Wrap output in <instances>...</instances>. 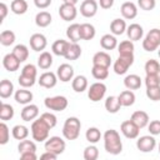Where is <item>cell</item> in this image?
Masks as SVG:
<instances>
[{
  "instance_id": "6da1fadb",
  "label": "cell",
  "mask_w": 160,
  "mask_h": 160,
  "mask_svg": "<svg viewBox=\"0 0 160 160\" xmlns=\"http://www.w3.org/2000/svg\"><path fill=\"white\" fill-rule=\"evenodd\" d=\"M104 148L111 155H118L122 151V142L116 130L109 129L104 132Z\"/></svg>"
},
{
  "instance_id": "7a4b0ae2",
  "label": "cell",
  "mask_w": 160,
  "mask_h": 160,
  "mask_svg": "<svg viewBox=\"0 0 160 160\" xmlns=\"http://www.w3.org/2000/svg\"><path fill=\"white\" fill-rule=\"evenodd\" d=\"M80 129H81V122L78 118L70 116L65 120L64 126H62V135L66 140H76L80 135Z\"/></svg>"
},
{
  "instance_id": "3957f363",
  "label": "cell",
  "mask_w": 160,
  "mask_h": 160,
  "mask_svg": "<svg viewBox=\"0 0 160 160\" xmlns=\"http://www.w3.org/2000/svg\"><path fill=\"white\" fill-rule=\"evenodd\" d=\"M36 75H38V70H36V66L32 65V64H26L22 70H21V74L18 79L19 81V85L21 88H31L34 86V84L36 82Z\"/></svg>"
},
{
  "instance_id": "277c9868",
  "label": "cell",
  "mask_w": 160,
  "mask_h": 160,
  "mask_svg": "<svg viewBox=\"0 0 160 160\" xmlns=\"http://www.w3.org/2000/svg\"><path fill=\"white\" fill-rule=\"evenodd\" d=\"M50 129H51V128H50L41 118H39V119L34 120L32 124H31V128H30V130H31V136H32V139H34L35 141H39V142L45 141V140L49 138V131H50Z\"/></svg>"
},
{
  "instance_id": "5b68a950",
  "label": "cell",
  "mask_w": 160,
  "mask_h": 160,
  "mask_svg": "<svg viewBox=\"0 0 160 160\" xmlns=\"http://www.w3.org/2000/svg\"><path fill=\"white\" fill-rule=\"evenodd\" d=\"M134 64V54H119L114 62V71L118 75H124Z\"/></svg>"
},
{
  "instance_id": "8992f818",
  "label": "cell",
  "mask_w": 160,
  "mask_h": 160,
  "mask_svg": "<svg viewBox=\"0 0 160 160\" xmlns=\"http://www.w3.org/2000/svg\"><path fill=\"white\" fill-rule=\"evenodd\" d=\"M160 46V29H151L145 39L142 40V49L145 51H154V50H158Z\"/></svg>"
},
{
  "instance_id": "52a82bcc",
  "label": "cell",
  "mask_w": 160,
  "mask_h": 160,
  "mask_svg": "<svg viewBox=\"0 0 160 160\" xmlns=\"http://www.w3.org/2000/svg\"><path fill=\"white\" fill-rule=\"evenodd\" d=\"M44 104L46 106V109L52 110V111H64L68 105L69 101L65 96L62 95H58V96H48L44 100Z\"/></svg>"
},
{
  "instance_id": "ba28073f",
  "label": "cell",
  "mask_w": 160,
  "mask_h": 160,
  "mask_svg": "<svg viewBox=\"0 0 160 160\" xmlns=\"http://www.w3.org/2000/svg\"><path fill=\"white\" fill-rule=\"evenodd\" d=\"M44 146H45L46 151H51L56 155H60V154L64 152V150L66 148V144L60 136H50L45 140Z\"/></svg>"
},
{
  "instance_id": "9c48e42d",
  "label": "cell",
  "mask_w": 160,
  "mask_h": 160,
  "mask_svg": "<svg viewBox=\"0 0 160 160\" xmlns=\"http://www.w3.org/2000/svg\"><path fill=\"white\" fill-rule=\"evenodd\" d=\"M106 94V85L104 82H94L92 85H90L89 90H88V98L92 101V102H98L100 101Z\"/></svg>"
},
{
  "instance_id": "30bf717a",
  "label": "cell",
  "mask_w": 160,
  "mask_h": 160,
  "mask_svg": "<svg viewBox=\"0 0 160 160\" xmlns=\"http://www.w3.org/2000/svg\"><path fill=\"white\" fill-rule=\"evenodd\" d=\"M156 146V140L154 135H144L136 140V148L141 152H151Z\"/></svg>"
},
{
  "instance_id": "8fae6325",
  "label": "cell",
  "mask_w": 160,
  "mask_h": 160,
  "mask_svg": "<svg viewBox=\"0 0 160 160\" xmlns=\"http://www.w3.org/2000/svg\"><path fill=\"white\" fill-rule=\"evenodd\" d=\"M120 130L122 132V135L126 138V139H136L139 136V131H140V128L134 124L131 120H126V121H122L121 125H120Z\"/></svg>"
},
{
  "instance_id": "7c38bea8",
  "label": "cell",
  "mask_w": 160,
  "mask_h": 160,
  "mask_svg": "<svg viewBox=\"0 0 160 160\" xmlns=\"http://www.w3.org/2000/svg\"><path fill=\"white\" fill-rule=\"evenodd\" d=\"M99 4L96 0H84L80 5V14L84 18H92L98 12Z\"/></svg>"
},
{
  "instance_id": "4fadbf2b",
  "label": "cell",
  "mask_w": 160,
  "mask_h": 160,
  "mask_svg": "<svg viewBox=\"0 0 160 160\" xmlns=\"http://www.w3.org/2000/svg\"><path fill=\"white\" fill-rule=\"evenodd\" d=\"M59 15L64 21H71V20H74L76 18L78 10H76L75 5L62 2L60 5V8H59Z\"/></svg>"
},
{
  "instance_id": "5bb4252c",
  "label": "cell",
  "mask_w": 160,
  "mask_h": 160,
  "mask_svg": "<svg viewBox=\"0 0 160 160\" xmlns=\"http://www.w3.org/2000/svg\"><path fill=\"white\" fill-rule=\"evenodd\" d=\"M56 75H58V78H59L60 81L68 82V81H70V80L74 79V68H72L70 64L64 62V64H61V65L58 68Z\"/></svg>"
},
{
  "instance_id": "9a60e30c",
  "label": "cell",
  "mask_w": 160,
  "mask_h": 160,
  "mask_svg": "<svg viewBox=\"0 0 160 160\" xmlns=\"http://www.w3.org/2000/svg\"><path fill=\"white\" fill-rule=\"evenodd\" d=\"M58 79H59L58 75L54 74L52 71H45L44 74L40 75L38 82H39L40 86H42L45 89H51V88H54L56 85Z\"/></svg>"
},
{
  "instance_id": "2e32d148",
  "label": "cell",
  "mask_w": 160,
  "mask_h": 160,
  "mask_svg": "<svg viewBox=\"0 0 160 160\" xmlns=\"http://www.w3.org/2000/svg\"><path fill=\"white\" fill-rule=\"evenodd\" d=\"M29 42H30V48H31L34 51H42V50L46 48V45H48L46 38H45L42 34H40V32L32 34V35L30 36Z\"/></svg>"
},
{
  "instance_id": "e0dca14e",
  "label": "cell",
  "mask_w": 160,
  "mask_h": 160,
  "mask_svg": "<svg viewBox=\"0 0 160 160\" xmlns=\"http://www.w3.org/2000/svg\"><path fill=\"white\" fill-rule=\"evenodd\" d=\"M20 115L24 121H34L39 116V108L35 104H28L24 106Z\"/></svg>"
},
{
  "instance_id": "ac0fdd59",
  "label": "cell",
  "mask_w": 160,
  "mask_h": 160,
  "mask_svg": "<svg viewBox=\"0 0 160 160\" xmlns=\"http://www.w3.org/2000/svg\"><path fill=\"white\" fill-rule=\"evenodd\" d=\"M120 12H121L122 18L126 20L135 19L138 15V6L131 1H125L120 8Z\"/></svg>"
},
{
  "instance_id": "d6986e66",
  "label": "cell",
  "mask_w": 160,
  "mask_h": 160,
  "mask_svg": "<svg viewBox=\"0 0 160 160\" xmlns=\"http://www.w3.org/2000/svg\"><path fill=\"white\" fill-rule=\"evenodd\" d=\"M126 34H128V38H129V40H131V41H138V40H140L141 38H142V35H144V29H142V26L141 25H139V24H130L128 28H126Z\"/></svg>"
},
{
  "instance_id": "ffe728a7",
  "label": "cell",
  "mask_w": 160,
  "mask_h": 160,
  "mask_svg": "<svg viewBox=\"0 0 160 160\" xmlns=\"http://www.w3.org/2000/svg\"><path fill=\"white\" fill-rule=\"evenodd\" d=\"M2 65H4V68H5L8 71L14 72V71L19 70L20 61H19V59H18L12 52H10V54H6V55L4 56V59H2Z\"/></svg>"
},
{
  "instance_id": "44dd1931",
  "label": "cell",
  "mask_w": 160,
  "mask_h": 160,
  "mask_svg": "<svg viewBox=\"0 0 160 160\" xmlns=\"http://www.w3.org/2000/svg\"><path fill=\"white\" fill-rule=\"evenodd\" d=\"M15 101L19 102V104H22V105H28L31 102L34 95L30 90H26V88H22V89H19L15 91Z\"/></svg>"
},
{
  "instance_id": "7402d4cb",
  "label": "cell",
  "mask_w": 160,
  "mask_h": 160,
  "mask_svg": "<svg viewBox=\"0 0 160 160\" xmlns=\"http://www.w3.org/2000/svg\"><path fill=\"white\" fill-rule=\"evenodd\" d=\"M130 120H131L134 124H136L140 129L148 126V124H149V121H150L148 112H145V111H142V110L134 111L132 115H131V118H130Z\"/></svg>"
},
{
  "instance_id": "603a6c76",
  "label": "cell",
  "mask_w": 160,
  "mask_h": 160,
  "mask_svg": "<svg viewBox=\"0 0 160 160\" xmlns=\"http://www.w3.org/2000/svg\"><path fill=\"white\" fill-rule=\"evenodd\" d=\"M92 65L110 68V65H111V56L106 51H98L92 56Z\"/></svg>"
},
{
  "instance_id": "cb8c5ba5",
  "label": "cell",
  "mask_w": 160,
  "mask_h": 160,
  "mask_svg": "<svg viewBox=\"0 0 160 160\" xmlns=\"http://www.w3.org/2000/svg\"><path fill=\"white\" fill-rule=\"evenodd\" d=\"M69 45H70V41H66V40H62V39H59V40H55L51 45V50L55 55L58 56H65L68 49H69Z\"/></svg>"
},
{
  "instance_id": "d4e9b609",
  "label": "cell",
  "mask_w": 160,
  "mask_h": 160,
  "mask_svg": "<svg viewBox=\"0 0 160 160\" xmlns=\"http://www.w3.org/2000/svg\"><path fill=\"white\" fill-rule=\"evenodd\" d=\"M66 36L70 40V42H78L79 40H81V35H80V24L74 22L71 25L68 26L66 29Z\"/></svg>"
},
{
  "instance_id": "484cf974",
  "label": "cell",
  "mask_w": 160,
  "mask_h": 160,
  "mask_svg": "<svg viewBox=\"0 0 160 160\" xmlns=\"http://www.w3.org/2000/svg\"><path fill=\"white\" fill-rule=\"evenodd\" d=\"M100 45L105 50H114L115 48H118V40H116L115 35H112V34H105L100 39Z\"/></svg>"
},
{
  "instance_id": "4316f807",
  "label": "cell",
  "mask_w": 160,
  "mask_h": 160,
  "mask_svg": "<svg viewBox=\"0 0 160 160\" xmlns=\"http://www.w3.org/2000/svg\"><path fill=\"white\" fill-rule=\"evenodd\" d=\"M124 85H125V88L129 89V90H138V89H140V86H141V79H140V76L136 75V74H130V75L125 76V79H124Z\"/></svg>"
},
{
  "instance_id": "83f0119b",
  "label": "cell",
  "mask_w": 160,
  "mask_h": 160,
  "mask_svg": "<svg viewBox=\"0 0 160 160\" xmlns=\"http://www.w3.org/2000/svg\"><path fill=\"white\" fill-rule=\"evenodd\" d=\"M96 30L94 28V25L89 24V22H84L80 24V35H81V40H91L95 38Z\"/></svg>"
},
{
  "instance_id": "f1b7e54d",
  "label": "cell",
  "mask_w": 160,
  "mask_h": 160,
  "mask_svg": "<svg viewBox=\"0 0 160 160\" xmlns=\"http://www.w3.org/2000/svg\"><path fill=\"white\" fill-rule=\"evenodd\" d=\"M71 86H72V90L75 92H82V91H85L88 89V79H86V76H84V75H76L72 79Z\"/></svg>"
},
{
  "instance_id": "f546056e",
  "label": "cell",
  "mask_w": 160,
  "mask_h": 160,
  "mask_svg": "<svg viewBox=\"0 0 160 160\" xmlns=\"http://www.w3.org/2000/svg\"><path fill=\"white\" fill-rule=\"evenodd\" d=\"M121 106L122 105H121V102H120L118 96H109L105 100V109L110 114H116L120 110Z\"/></svg>"
},
{
  "instance_id": "4dcf8cb0",
  "label": "cell",
  "mask_w": 160,
  "mask_h": 160,
  "mask_svg": "<svg viewBox=\"0 0 160 160\" xmlns=\"http://www.w3.org/2000/svg\"><path fill=\"white\" fill-rule=\"evenodd\" d=\"M126 22L122 19H114L110 24V31L112 35H122L126 31Z\"/></svg>"
},
{
  "instance_id": "1f68e13d",
  "label": "cell",
  "mask_w": 160,
  "mask_h": 160,
  "mask_svg": "<svg viewBox=\"0 0 160 160\" xmlns=\"http://www.w3.org/2000/svg\"><path fill=\"white\" fill-rule=\"evenodd\" d=\"M51 14L48 12V11H40L36 14L35 16V24L39 26V28H46L51 24Z\"/></svg>"
},
{
  "instance_id": "d6a6232c",
  "label": "cell",
  "mask_w": 160,
  "mask_h": 160,
  "mask_svg": "<svg viewBox=\"0 0 160 160\" xmlns=\"http://www.w3.org/2000/svg\"><path fill=\"white\" fill-rule=\"evenodd\" d=\"M81 56V48L78 42H70L69 45V49L65 54V59L66 60H76Z\"/></svg>"
},
{
  "instance_id": "836d02e7",
  "label": "cell",
  "mask_w": 160,
  "mask_h": 160,
  "mask_svg": "<svg viewBox=\"0 0 160 160\" xmlns=\"http://www.w3.org/2000/svg\"><path fill=\"white\" fill-rule=\"evenodd\" d=\"M52 65V55L49 51H42L38 58V66L42 70H48Z\"/></svg>"
},
{
  "instance_id": "e575fe53",
  "label": "cell",
  "mask_w": 160,
  "mask_h": 160,
  "mask_svg": "<svg viewBox=\"0 0 160 160\" xmlns=\"http://www.w3.org/2000/svg\"><path fill=\"white\" fill-rule=\"evenodd\" d=\"M12 92H14V84L8 79L1 80V82H0V96L2 99H8L12 95Z\"/></svg>"
},
{
  "instance_id": "d590c367",
  "label": "cell",
  "mask_w": 160,
  "mask_h": 160,
  "mask_svg": "<svg viewBox=\"0 0 160 160\" xmlns=\"http://www.w3.org/2000/svg\"><path fill=\"white\" fill-rule=\"evenodd\" d=\"M118 98H119V100H120L122 106H131L135 102V94L131 90H129V89L121 91Z\"/></svg>"
},
{
  "instance_id": "8d00e7d4",
  "label": "cell",
  "mask_w": 160,
  "mask_h": 160,
  "mask_svg": "<svg viewBox=\"0 0 160 160\" xmlns=\"http://www.w3.org/2000/svg\"><path fill=\"white\" fill-rule=\"evenodd\" d=\"M10 9L16 15H22L28 11V2L25 0H12L10 4Z\"/></svg>"
},
{
  "instance_id": "74e56055",
  "label": "cell",
  "mask_w": 160,
  "mask_h": 160,
  "mask_svg": "<svg viewBox=\"0 0 160 160\" xmlns=\"http://www.w3.org/2000/svg\"><path fill=\"white\" fill-rule=\"evenodd\" d=\"M14 108L10 105V104H6V102H1L0 105V119L2 121H8V120H11L14 118Z\"/></svg>"
},
{
  "instance_id": "f35d334b",
  "label": "cell",
  "mask_w": 160,
  "mask_h": 160,
  "mask_svg": "<svg viewBox=\"0 0 160 160\" xmlns=\"http://www.w3.org/2000/svg\"><path fill=\"white\" fill-rule=\"evenodd\" d=\"M12 54L19 59L20 62H24V61L28 60V58H29V49H28L26 45L19 44V45H16V46L14 48Z\"/></svg>"
},
{
  "instance_id": "ab89813d",
  "label": "cell",
  "mask_w": 160,
  "mask_h": 160,
  "mask_svg": "<svg viewBox=\"0 0 160 160\" xmlns=\"http://www.w3.org/2000/svg\"><path fill=\"white\" fill-rule=\"evenodd\" d=\"M11 134H12V138L16 139V140H24L29 136V129L25 126V125H15L11 130Z\"/></svg>"
},
{
  "instance_id": "60d3db41",
  "label": "cell",
  "mask_w": 160,
  "mask_h": 160,
  "mask_svg": "<svg viewBox=\"0 0 160 160\" xmlns=\"http://www.w3.org/2000/svg\"><path fill=\"white\" fill-rule=\"evenodd\" d=\"M18 151H19V154L30 152V151L36 152V144H35L32 140H26V139H24V140H21V141L19 142V145H18Z\"/></svg>"
},
{
  "instance_id": "b9f144b4",
  "label": "cell",
  "mask_w": 160,
  "mask_h": 160,
  "mask_svg": "<svg viewBox=\"0 0 160 160\" xmlns=\"http://www.w3.org/2000/svg\"><path fill=\"white\" fill-rule=\"evenodd\" d=\"M91 74L96 80H105L109 76V68L105 66H99V65H92Z\"/></svg>"
},
{
  "instance_id": "7bdbcfd3",
  "label": "cell",
  "mask_w": 160,
  "mask_h": 160,
  "mask_svg": "<svg viewBox=\"0 0 160 160\" xmlns=\"http://www.w3.org/2000/svg\"><path fill=\"white\" fill-rule=\"evenodd\" d=\"M85 138H86V140L90 142V144H96L98 141H100V139H101V132H100V130L98 129V128H89L88 130H86V132H85Z\"/></svg>"
},
{
  "instance_id": "ee69618b",
  "label": "cell",
  "mask_w": 160,
  "mask_h": 160,
  "mask_svg": "<svg viewBox=\"0 0 160 160\" xmlns=\"http://www.w3.org/2000/svg\"><path fill=\"white\" fill-rule=\"evenodd\" d=\"M0 42L4 46H10L15 42V32L11 30H4L0 34Z\"/></svg>"
},
{
  "instance_id": "f6af8a7d",
  "label": "cell",
  "mask_w": 160,
  "mask_h": 160,
  "mask_svg": "<svg viewBox=\"0 0 160 160\" xmlns=\"http://www.w3.org/2000/svg\"><path fill=\"white\" fill-rule=\"evenodd\" d=\"M144 69H145L146 75H149V74H160V64H159V61L155 60V59L148 60V61L145 62Z\"/></svg>"
},
{
  "instance_id": "bcb514c9",
  "label": "cell",
  "mask_w": 160,
  "mask_h": 160,
  "mask_svg": "<svg viewBox=\"0 0 160 160\" xmlns=\"http://www.w3.org/2000/svg\"><path fill=\"white\" fill-rule=\"evenodd\" d=\"M134 42L131 40H124L120 44H118L119 54H134Z\"/></svg>"
},
{
  "instance_id": "7dc6e473",
  "label": "cell",
  "mask_w": 160,
  "mask_h": 160,
  "mask_svg": "<svg viewBox=\"0 0 160 160\" xmlns=\"http://www.w3.org/2000/svg\"><path fill=\"white\" fill-rule=\"evenodd\" d=\"M99 158V150L95 145H89L84 150V159L85 160H96Z\"/></svg>"
},
{
  "instance_id": "c3c4849f",
  "label": "cell",
  "mask_w": 160,
  "mask_h": 160,
  "mask_svg": "<svg viewBox=\"0 0 160 160\" xmlns=\"http://www.w3.org/2000/svg\"><path fill=\"white\" fill-rule=\"evenodd\" d=\"M9 138H10L9 128L2 121V122H0V145H5L9 141Z\"/></svg>"
},
{
  "instance_id": "681fc988",
  "label": "cell",
  "mask_w": 160,
  "mask_h": 160,
  "mask_svg": "<svg viewBox=\"0 0 160 160\" xmlns=\"http://www.w3.org/2000/svg\"><path fill=\"white\" fill-rule=\"evenodd\" d=\"M146 96L152 101H159L160 100V85L146 88Z\"/></svg>"
},
{
  "instance_id": "f907efd6",
  "label": "cell",
  "mask_w": 160,
  "mask_h": 160,
  "mask_svg": "<svg viewBox=\"0 0 160 160\" xmlns=\"http://www.w3.org/2000/svg\"><path fill=\"white\" fill-rule=\"evenodd\" d=\"M145 85L146 88L150 86H159L160 85V75L159 74H149L145 78Z\"/></svg>"
},
{
  "instance_id": "816d5d0a",
  "label": "cell",
  "mask_w": 160,
  "mask_h": 160,
  "mask_svg": "<svg viewBox=\"0 0 160 160\" xmlns=\"http://www.w3.org/2000/svg\"><path fill=\"white\" fill-rule=\"evenodd\" d=\"M40 118H41L51 129L55 128L56 124H58V119H56V116H55L52 112H44V114L40 115Z\"/></svg>"
},
{
  "instance_id": "f5cc1de1",
  "label": "cell",
  "mask_w": 160,
  "mask_h": 160,
  "mask_svg": "<svg viewBox=\"0 0 160 160\" xmlns=\"http://www.w3.org/2000/svg\"><path fill=\"white\" fill-rule=\"evenodd\" d=\"M138 5L141 10L145 11H150L155 8L156 5V0H138Z\"/></svg>"
},
{
  "instance_id": "db71d44e",
  "label": "cell",
  "mask_w": 160,
  "mask_h": 160,
  "mask_svg": "<svg viewBox=\"0 0 160 160\" xmlns=\"http://www.w3.org/2000/svg\"><path fill=\"white\" fill-rule=\"evenodd\" d=\"M148 129H149V132L151 135H159L160 134V120H152L148 124Z\"/></svg>"
},
{
  "instance_id": "11a10c76",
  "label": "cell",
  "mask_w": 160,
  "mask_h": 160,
  "mask_svg": "<svg viewBox=\"0 0 160 160\" xmlns=\"http://www.w3.org/2000/svg\"><path fill=\"white\" fill-rule=\"evenodd\" d=\"M34 4L38 9H46L48 6H50L51 0H34Z\"/></svg>"
},
{
  "instance_id": "9f6ffc18",
  "label": "cell",
  "mask_w": 160,
  "mask_h": 160,
  "mask_svg": "<svg viewBox=\"0 0 160 160\" xmlns=\"http://www.w3.org/2000/svg\"><path fill=\"white\" fill-rule=\"evenodd\" d=\"M20 158L22 159V160H36V152H32V151H30V152H22V154H20Z\"/></svg>"
},
{
  "instance_id": "6f0895ef",
  "label": "cell",
  "mask_w": 160,
  "mask_h": 160,
  "mask_svg": "<svg viewBox=\"0 0 160 160\" xmlns=\"http://www.w3.org/2000/svg\"><path fill=\"white\" fill-rule=\"evenodd\" d=\"M114 1L115 0H99V5L102 9H110V8H112Z\"/></svg>"
},
{
  "instance_id": "680465c9",
  "label": "cell",
  "mask_w": 160,
  "mask_h": 160,
  "mask_svg": "<svg viewBox=\"0 0 160 160\" xmlns=\"http://www.w3.org/2000/svg\"><path fill=\"white\" fill-rule=\"evenodd\" d=\"M58 158V155L56 154H54V152H51V151H46L45 150V152L42 154V155H40V159H49V160H55Z\"/></svg>"
},
{
  "instance_id": "91938a15",
  "label": "cell",
  "mask_w": 160,
  "mask_h": 160,
  "mask_svg": "<svg viewBox=\"0 0 160 160\" xmlns=\"http://www.w3.org/2000/svg\"><path fill=\"white\" fill-rule=\"evenodd\" d=\"M0 12H1V20L0 21H2L6 18V15H8V6H6L5 2H1L0 4Z\"/></svg>"
},
{
  "instance_id": "94428289",
  "label": "cell",
  "mask_w": 160,
  "mask_h": 160,
  "mask_svg": "<svg viewBox=\"0 0 160 160\" xmlns=\"http://www.w3.org/2000/svg\"><path fill=\"white\" fill-rule=\"evenodd\" d=\"M65 4H71V5H76L79 0H62Z\"/></svg>"
},
{
  "instance_id": "6125c7cd",
  "label": "cell",
  "mask_w": 160,
  "mask_h": 160,
  "mask_svg": "<svg viewBox=\"0 0 160 160\" xmlns=\"http://www.w3.org/2000/svg\"><path fill=\"white\" fill-rule=\"evenodd\" d=\"M158 149H159V154H160V142H159V145H158Z\"/></svg>"
},
{
  "instance_id": "be15d7a7",
  "label": "cell",
  "mask_w": 160,
  "mask_h": 160,
  "mask_svg": "<svg viewBox=\"0 0 160 160\" xmlns=\"http://www.w3.org/2000/svg\"><path fill=\"white\" fill-rule=\"evenodd\" d=\"M158 54H159V58H160V49H159V51H158Z\"/></svg>"
}]
</instances>
